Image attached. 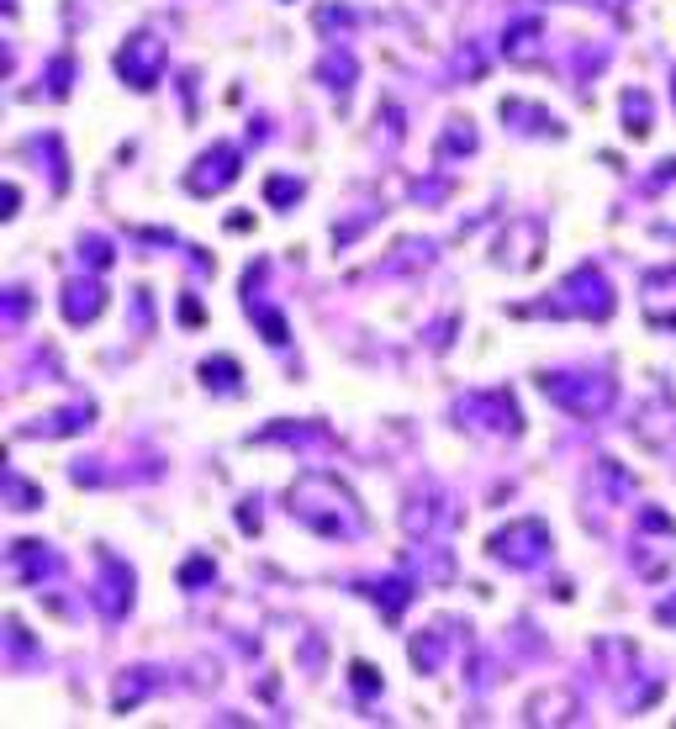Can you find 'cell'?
<instances>
[{"instance_id":"1","label":"cell","mask_w":676,"mask_h":729,"mask_svg":"<svg viewBox=\"0 0 676 729\" xmlns=\"http://www.w3.org/2000/svg\"><path fill=\"white\" fill-rule=\"evenodd\" d=\"M555 312H560V317H571V312H581V317H608V312H613V291H608V280L597 275L592 265H581V270L566 280V286H560Z\"/></svg>"},{"instance_id":"2","label":"cell","mask_w":676,"mask_h":729,"mask_svg":"<svg viewBox=\"0 0 676 729\" xmlns=\"http://www.w3.org/2000/svg\"><path fill=\"white\" fill-rule=\"evenodd\" d=\"M544 391L576 418H592V413H603V407L613 402V381L608 376H576V381L571 376H550Z\"/></svg>"},{"instance_id":"3","label":"cell","mask_w":676,"mask_h":729,"mask_svg":"<svg viewBox=\"0 0 676 729\" xmlns=\"http://www.w3.org/2000/svg\"><path fill=\"white\" fill-rule=\"evenodd\" d=\"M544 545H550V529H544L539 518H523V523H513L507 534L492 539L497 560H507V566H539V560H544Z\"/></svg>"},{"instance_id":"4","label":"cell","mask_w":676,"mask_h":729,"mask_svg":"<svg viewBox=\"0 0 676 729\" xmlns=\"http://www.w3.org/2000/svg\"><path fill=\"white\" fill-rule=\"evenodd\" d=\"M159 64H164V43L154 32H143V37H133V43H127L122 53H117V69L127 74V80H133L138 90H148L159 80Z\"/></svg>"},{"instance_id":"5","label":"cell","mask_w":676,"mask_h":729,"mask_svg":"<svg viewBox=\"0 0 676 729\" xmlns=\"http://www.w3.org/2000/svg\"><path fill=\"white\" fill-rule=\"evenodd\" d=\"M201 164H206V170L185 175V185H191L196 196H212V191H222V185H233V175H238V154H233V148H212V154H201Z\"/></svg>"},{"instance_id":"6","label":"cell","mask_w":676,"mask_h":729,"mask_svg":"<svg viewBox=\"0 0 676 729\" xmlns=\"http://www.w3.org/2000/svg\"><path fill=\"white\" fill-rule=\"evenodd\" d=\"M101 566H106V582L96 587V603H101L106 619H122V613H127V587H133V571H127L117 555H101Z\"/></svg>"},{"instance_id":"7","label":"cell","mask_w":676,"mask_h":729,"mask_svg":"<svg viewBox=\"0 0 676 729\" xmlns=\"http://www.w3.org/2000/svg\"><path fill=\"white\" fill-rule=\"evenodd\" d=\"M101 302H106V296H101L96 280H69V286H64V317H69V323H90V317L101 312Z\"/></svg>"},{"instance_id":"8","label":"cell","mask_w":676,"mask_h":729,"mask_svg":"<svg viewBox=\"0 0 676 729\" xmlns=\"http://www.w3.org/2000/svg\"><path fill=\"white\" fill-rule=\"evenodd\" d=\"M11 555H16V571H22V582H37V576L53 571V560H48V550L37 545V539H22V545H16Z\"/></svg>"},{"instance_id":"9","label":"cell","mask_w":676,"mask_h":729,"mask_svg":"<svg viewBox=\"0 0 676 729\" xmlns=\"http://www.w3.org/2000/svg\"><path fill=\"white\" fill-rule=\"evenodd\" d=\"M534 37H539V22H523L518 32H507V53L513 59H534Z\"/></svg>"},{"instance_id":"10","label":"cell","mask_w":676,"mask_h":729,"mask_svg":"<svg viewBox=\"0 0 676 729\" xmlns=\"http://www.w3.org/2000/svg\"><path fill=\"white\" fill-rule=\"evenodd\" d=\"M645 117H650V101L629 90V122H624V127H629L634 138H645V133H650V122H645Z\"/></svg>"},{"instance_id":"11","label":"cell","mask_w":676,"mask_h":729,"mask_svg":"<svg viewBox=\"0 0 676 729\" xmlns=\"http://www.w3.org/2000/svg\"><path fill=\"white\" fill-rule=\"evenodd\" d=\"M296 191H302V185H291V180H270V196H275V201H291Z\"/></svg>"},{"instance_id":"12","label":"cell","mask_w":676,"mask_h":729,"mask_svg":"<svg viewBox=\"0 0 676 729\" xmlns=\"http://www.w3.org/2000/svg\"><path fill=\"white\" fill-rule=\"evenodd\" d=\"M661 619H666V624L676 619V603H666V608H661Z\"/></svg>"}]
</instances>
